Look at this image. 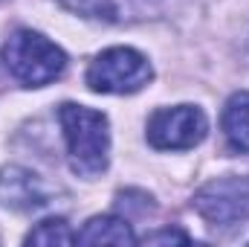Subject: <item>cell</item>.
Here are the masks:
<instances>
[{
  "label": "cell",
  "mask_w": 249,
  "mask_h": 247,
  "mask_svg": "<svg viewBox=\"0 0 249 247\" xmlns=\"http://www.w3.org/2000/svg\"><path fill=\"white\" fill-rule=\"evenodd\" d=\"M220 125L229 148L238 154H249V90H238L229 96Z\"/></svg>",
  "instance_id": "cell-7"
},
{
  "label": "cell",
  "mask_w": 249,
  "mask_h": 247,
  "mask_svg": "<svg viewBox=\"0 0 249 247\" xmlns=\"http://www.w3.org/2000/svg\"><path fill=\"white\" fill-rule=\"evenodd\" d=\"M26 242L29 245H72L75 236L70 233V224L64 218H47L26 236Z\"/></svg>",
  "instance_id": "cell-10"
},
{
  "label": "cell",
  "mask_w": 249,
  "mask_h": 247,
  "mask_svg": "<svg viewBox=\"0 0 249 247\" xmlns=\"http://www.w3.org/2000/svg\"><path fill=\"white\" fill-rule=\"evenodd\" d=\"M0 204L18 212L41 209L50 204V192L38 175L20 166H6L0 169Z\"/></svg>",
  "instance_id": "cell-6"
},
{
  "label": "cell",
  "mask_w": 249,
  "mask_h": 247,
  "mask_svg": "<svg viewBox=\"0 0 249 247\" xmlns=\"http://www.w3.org/2000/svg\"><path fill=\"white\" fill-rule=\"evenodd\" d=\"M58 123L70 154V169L78 178H99L110 160V125L102 111L67 102L58 108Z\"/></svg>",
  "instance_id": "cell-1"
},
{
  "label": "cell",
  "mask_w": 249,
  "mask_h": 247,
  "mask_svg": "<svg viewBox=\"0 0 249 247\" xmlns=\"http://www.w3.org/2000/svg\"><path fill=\"white\" fill-rule=\"evenodd\" d=\"M209 131V120L194 105L160 108L148 120V143L160 151H186L203 143Z\"/></svg>",
  "instance_id": "cell-5"
},
{
  "label": "cell",
  "mask_w": 249,
  "mask_h": 247,
  "mask_svg": "<svg viewBox=\"0 0 249 247\" xmlns=\"http://www.w3.org/2000/svg\"><path fill=\"white\" fill-rule=\"evenodd\" d=\"M194 209L212 227H235L249 221V175H226L200 186Z\"/></svg>",
  "instance_id": "cell-4"
},
{
  "label": "cell",
  "mask_w": 249,
  "mask_h": 247,
  "mask_svg": "<svg viewBox=\"0 0 249 247\" xmlns=\"http://www.w3.org/2000/svg\"><path fill=\"white\" fill-rule=\"evenodd\" d=\"M3 62L23 87H44L64 73L67 56L47 35L35 29H15L3 47Z\"/></svg>",
  "instance_id": "cell-2"
},
{
  "label": "cell",
  "mask_w": 249,
  "mask_h": 247,
  "mask_svg": "<svg viewBox=\"0 0 249 247\" xmlns=\"http://www.w3.org/2000/svg\"><path fill=\"white\" fill-rule=\"evenodd\" d=\"M145 242H148V245H168V242H183V245H186L188 236L183 233V230H157V233H151Z\"/></svg>",
  "instance_id": "cell-11"
},
{
  "label": "cell",
  "mask_w": 249,
  "mask_h": 247,
  "mask_svg": "<svg viewBox=\"0 0 249 247\" xmlns=\"http://www.w3.org/2000/svg\"><path fill=\"white\" fill-rule=\"evenodd\" d=\"M151 79V62L130 47H110L87 67V87L96 93H136Z\"/></svg>",
  "instance_id": "cell-3"
},
{
  "label": "cell",
  "mask_w": 249,
  "mask_h": 247,
  "mask_svg": "<svg viewBox=\"0 0 249 247\" xmlns=\"http://www.w3.org/2000/svg\"><path fill=\"white\" fill-rule=\"evenodd\" d=\"M75 242H81V245H133L136 236H133L130 224L119 215H96L81 227Z\"/></svg>",
  "instance_id": "cell-8"
},
{
  "label": "cell",
  "mask_w": 249,
  "mask_h": 247,
  "mask_svg": "<svg viewBox=\"0 0 249 247\" xmlns=\"http://www.w3.org/2000/svg\"><path fill=\"white\" fill-rule=\"evenodd\" d=\"M61 3L84 18H102V21H119L130 6V0H61Z\"/></svg>",
  "instance_id": "cell-9"
}]
</instances>
